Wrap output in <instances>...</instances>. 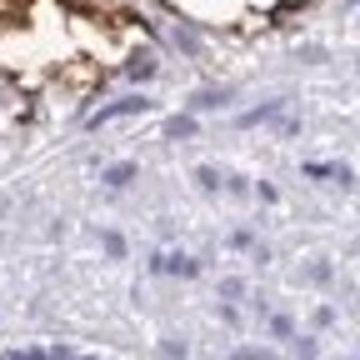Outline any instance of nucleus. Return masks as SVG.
<instances>
[{
	"mask_svg": "<svg viewBox=\"0 0 360 360\" xmlns=\"http://www.w3.org/2000/svg\"><path fill=\"white\" fill-rule=\"evenodd\" d=\"M125 110H146V101H120V105L101 110V115H96V125H101V120H115V115H125Z\"/></svg>",
	"mask_w": 360,
	"mask_h": 360,
	"instance_id": "nucleus-1",
	"label": "nucleus"
},
{
	"mask_svg": "<svg viewBox=\"0 0 360 360\" xmlns=\"http://www.w3.org/2000/svg\"><path fill=\"white\" fill-rule=\"evenodd\" d=\"M105 180H110V186H130V180H135V165H110Z\"/></svg>",
	"mask_w": 360,
	"mask_h": 360,
	"instance_id": "nucleus-2",
	"label": "nucleus"
}]
</instances>
